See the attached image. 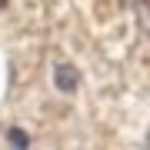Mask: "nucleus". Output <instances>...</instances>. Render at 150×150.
<instances>
[{"label": "nucleus", "instance_id": "f257e3e1", "mask_svg": "<svg viewBox=\"0 0 150 150\" xmlns=\"http://www.w3.org/2000/svg\"><path fill=\"white\" fill-rule=\"evenodd\" d=\"M54 83L60 93H74L77 87H80V70H77L74 64H57L54 70Z\"/></svg>", "mask_w": 150, "mask_h": 150}, {"label": "nucleus", "instance_id": "f03ea898", "mask_svg": "<svg viewBox=\"0 0 150 150\" xmlns=\"http://www.w3.org/2000/svg\"><path fill=\"white\" fill-rule=\"evenodd\" d=\"M10 147H17V150H27L30 147V140H27V134H23V130H10Z\"/></svg>", "mask_w": 150, "mask_h": 150}, {"label": "nucleus", "instance_id": "7ed1b4c3", "mask_svg": "<svg viewBox=\"0 0 150 150\" xmlns=\"http://www.w3.org/2000/svg\"><path fill=\"white\" fill-rule=\"evenodd\" d=\"M4 7H7V0H0V10H4Z\"/></svg>", "mask_w": 150, "mask_h": 150}]
</instances>
